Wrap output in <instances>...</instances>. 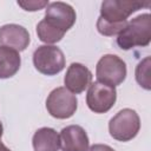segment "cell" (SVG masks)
I'll return each mask as SVG.
<instances>
[{"label": "cell", "mask_w": 151, "mask_h": 151, "mask_svg": "<svg viewBox=\"0 0 151 151\" xmlns=\"http://www.w3.org/2000/svg\"><path fill=\"white\" fill-rule=\"evenodd\" d=\"M151 40V17L149 13L140 14L127 22L118 34L117 44L122 50H131L136 46L145 47Z\"/></svg>", "instance_id": "cell-1"}, {"label": "cell", "mask_w": 151, "mask_h": 151, "mask_svg": "<svg viewBox=\"0 0 151 151\" xmlns=\"http://www.w3.org/2000/svg\"><path fill=\"white\" fill-rule=\"evenodd\" d=\"M140 129L138 113L132 109H123L109 122V132L111 137L119 142L133 139Z\"/></svg>", "instance_id": "cell-2"}, {"label": "cell", "mask_w": 151, "mask_h": 151, "mask_svg": "<svg viewBox=\"0 0 151 151\" xmlns=\"http://www.w3.org/2000/svg\"><path fill=\"white\" fill-rule=\"evenodd\" d=\"M126 64L116 54L103 55L96 66L97 81L116 87L120 85L126 78Z\"/></svg>", "instance_id": "cell-3"}, {"label": "cell", "mask_w": 151, "mask_h": 151, "mask_svg": "<svg viewBox=\"0 0 151 151\" xmlns=\"http://www.w3.org/2000/svg\"><path fill=\"white\" fill-rule=\"evenodd\" d=\"M33 65L41 74L55 76L65 67V55L57 46L41 45L33 52Z\"/></svg>", "instance_id": "cell-4"}, {"label": "cell", "mask_w": 151, "mask_h": 151, "mask_svg": "<svg viewBox=\"0 0 151 151\" xmlns=\"http://www.w3.org/2000/svg\"><path fill=\"white\" fill-rule=\"evenodd\" d=\"M78 107L77 97L66 87H57L51 91L46 99L47 112L57 119L71 118Z\"/></svg>", "instance_id": "cell-5"}, {"label": "cell", "mask_w": 151, "mask_h": 151, "mask_svg": "<svg viewBox=\"0 0 151 151\" xmlns=\"http://www.w3.org/2000/svg\"><path fill=\"white\" fill-rule=\"evenodd\" d=\"M117 100L114 87L99 81L91 83L86 94V104L94 113H105L110 111Z\"/></svg>", "instance_id": "cell-6"}, {"label": "cell", "mask_w": 151, "mask_h": 151, "mask_svg": "<svg viewBox=\"0 0 151 151\" xmlns=\"http://www.w3.org/2000/svg\"><path fill=\"white\" fill-rule=\"evenodd\" d=\"M149 6V2L140 1H125V0H105L100 6V18L111 24H119L127 21L126 19L140 9Z\"/></svg>", "instance_id": "cell-7"}, {"label": "cell", "mask_w": 151, "mask_h": 151, "mask_svg": "<svg viewBox=\"0 0 151 151\" xmlns=\"http://www.w3.org/2000/svg\"><path fill=\"white\" fill-rule=\"evenodd\" d=\"M77 14L73 7L66 2L55 1L48 4L45 11V20L58 28L59 31L66 33L76 22Z\"/></svg>", "instance_id": "cell-8"}, {"label": "cell", "mask_w": 151, "mask_h": 151, "mask_svg": "<svg viewBox=\"0 0 151 151\" xmlns=\"http://www.w3.org/2000/svg\"><path fill=\"white\" fill-rule=\"evenodd\" d=\"M92 81L91 71L80 63H72L64 77L65 87L73 94L84 92Z\"/></svg>", "instance_id": "cell-9"}, {"label": "cell", "mask_w": 151, "mask_h": 151, "mask_svg": "<svg viewBox=\"0 0 151 151\" xmlns=\"http://www.w3.org/2000/svg\"><path fill=\"white\" fill-rule=\"evenodd\" d=\"M31 38L28 31L17 24H7L0 27V44L18 52L25 51L29 45Z\"/></svg>", "instance_id": "cell-10"}, {"label": "cell", "mask_w": 151, "mask_h": 151, "mask_svg": "<svg viewBox=\"0 0 151 151\" xmlns=\"http://www.w3.org/2000/svg\"><path fill=\"white\" fill-rule=\"evenodd\" d=\"M60 149L63 151H87L88 137L79 125H68L59 133Z\"/></svg>", "instance_id": "cell-11"}, {"label": "cell", "mask_w": 151, "mask_h": 151, "mask_svg": "<svg viewBox=\"0 0 151 151\" xmlns=\"http://www.w3.org/2000/svg\"><path fill=\"white\" fill-rule=\"evenodd\" d=\"M32 145L34 151H59V134L52 127H40L33 134Z\"/></svg>", "instance_id": "cell-12"}, {"label": "cell", "mask_w": 151, "mask_h": 151, "mask_svg": "<svg viewBox=\"0 0 151 151\" xmlns=\"http://www.w3.org/2000/svg\"><path fill=\"white\" fill-rule=\"evenodd\" d=\"M21 58L18 51L0 46V79L13 77L20 68Z\"/></svg>", "instance_id": "cell-13"}, {"label": "cell", "mask_w": 151, "mask_h": 151, "mask_svg": "<svg viewBox=\"0 0 151 151\" xmlns=\"http://www.w3.org/2000/svg\"><path fill=\"white\" fill-rule=\"evenodd\" d=\"M37 34H38L39 40H41L42 42H46V44H55V42L60 41L65 35L64 32H61L58 28L50 25L45 19H42L41 21L38 22Z\"/></svg>", "instance_id": "cell-14"}, {"label": "cell", "mask_w": 151, "mask_h": 151, "mask_svg": "<svg viewBox=\"0 0 151 151\" xmlns=\"http://www.w3.org/2000/svg\"><path fill=\"white\" fill-rule=\"evenodd\" d=\"M150 66H151V58L146 57L142 61L138 63L136 67V80L137 83L144 87L145 90H150Z\"/></svg>", "instance_id": "cell-15"}, {"label": "cell", "mask_w": 151, "mask_h": 151, "mask_svg": "<svg viewBox=\"0 0 151 151\" xmlns=\"http://www.w3.org/2000/svg\"><path fill=\"white\" fill-rule=\"evenodd\" d=\"M127 25V21L124 22H119V24H111L105 21L104 19H101L100 17L97 20V29L101 35L105 37H113V35H118Z\"/></svg>", "instance_id": "cell-16"}, {"label": "cell", "mask_w": 151, "mask_h": 151, "mask_svg": "<svg viewBox=\"0 0 151 151\" xmlns=\"http://www.w3.org/2000/svg\"><path fill=\"white\" fill-rule=\"evenodd\" d=\"M18 5L25 11L35 12L47 7L48 1L47 0H26V1H18Z\"/></svg>", "instance_id": "cell-17"}, {"label": "cell", "mask_w": 151, "mask_h": 151, "mask_svg": "<svg viewBox=\"0 0 151 151\" xmlns=\"http://www.w3.org/2000/svg\"><path fill=\"white\" fill-rule=\"evenodd\" d=\"M87 151H114V150L106 144H93L92 146L88 147Z\"/></svg>", "instance_id": "cell-18"}, {"label": "cell", "mask_w": 151, "mask_h": 151, "mask_svg": "<svg viewBox=\"0 0 151 151\" xmlns=\"http://www.w3.org/2000/svg\"><path fill=\"white\" fill-rule=\"evenodd\" d=\"M0 151H11L4 143H1V140H0Z\"/></svg>", "instance_id": "cell-19"}, {"label": "cell", "mask_w": 151, "mask_h": 151, "mask_svg": "<svg viewBox=\"0 0 151 151\" xmlns=\"http://www.w3.org/2000/svg\"><path fill=\"white\" fill-rule=\"evenodd\" d=\"M2 132H4V127H2V123L0 122V140H1V137H2Z\"/></svg>", "instance_id": "cell-20"}]
</instances>
